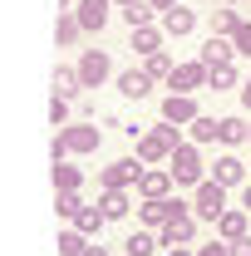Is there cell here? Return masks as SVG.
I'll return each mask as SVG.
<instances>
[{
  "label": "cell",
  "instance_id": "6da1fadb",
  "mask_svg": "<svg viewBox=\"0 0 251 256\" xmlns=\"http://www.w3.org/2000/svg\"><path fill=\"white\" fill-rule=\"evenodd\" d=\"M178 148H182L178 124H158L153 133H143V138H138V158H143V162H162V158H172Z\"/></svg>",
  "mask_w": 251,
  "mask_h": 256
},
{
  "label": "cell",
  "instance_id": "7a4b0ae2",
  "mask_svg": "<svg viewBox=\"0 0 251 256\" xmlns=\"http://www.w3.org/2000/svg\"><path fill=\"white\" fill-rule=\"evenodd\" d=\"M168 162H172L168 172H172V182H178V188H202V158H197V148H188V143H182Z\"/></svg>",
  "mask_w": 251,
  "mask_h": 256
},
{
  "label": "cell",
  "instance_id": "3957f363",
  "mask_svg": "<svg viewBox=\"0 0 251 256\" xmlns=\"http://www.w3.org/2000/svg\"><path fill=\"white\" fill-rule=\"evenodd\" d=\"M143 172H148V168H138V158H118L114 168H104V172H98V182H104L108 192H124L128 182H138Z\"/></svg>",
  "mask_w": 251,
  "mask_h": 256
},
{
  "label": "cell",
  "instance_id": "277c9868",
  "mask_svg": "<svg viewBox=\"0 0 251 256\" xmlns=\"http://www.w3.org/2000/svg\"><path fill=\"white\" fill-rule=\"evenodd\" d=\"M222 212H226V188H222L217 178H212V182H202V188H197V217L217 222Z\"/></svg>",
  "mask_w": 251,
  "mask_h": 256
},
{
  "label": "cell",
  "instance_id": "5b68a950",
  "mask_svg": "<svg viewBox=\"0 0 251 256\" xmlns=\"http://www.w3.org/2000/svg\"><path fill=\"white\" fill-rule=\"evenodd\" d=\"M148 226H168L172 217H188V207L182 202H168V197H158V202H143V212H138Z\"/></svg>",
  "mask_w": 251,
  "mask_h": 256
},
{
  "label": "cell",
  "instance_id": "8992f818",
  "mask_svg": "<svg viewBox=\"0 0 251 256\" xmlns=\"http://www.w3.org/2000/svg\"><path fill=\"white\" fill-rule=\"evenodd\" d=\"M207 79H212V69L197 60V64H178L168 84H172V89H207Z\"/></svg>",
  "mask_w": 251,
  "mask_h": 256
},
{
  "label": "cell",
  "instance_id": "52a82bcc",
  "mask_svg": "<svg viewBox=\"0 0 251 256\" xmlns=\"http://www.w3.org/2000/svg\"><path fill=\"white\" fill-rule=\"evenodd\" d=\"M79 74H84V89H98V84L108 79V54H104V50H89V54L79 60Z\"/></svg>",
  "mask_w": 251,
  "mask_h": 256
},
{
  "label": "cell",
  "instance_id": "ba28073f",
  "mask_svg": "<svg viewBox=\"0 0 251 256\" xmlns=\"http://www.w3.org/2000/svg\"><path fill=\"white\" fill-rule=\"evenodd\" d=\"M232 54H236L232 34H212V40L202 44V64H207V69H217V64H232Z\"/></svg>",
  "mask_w": 251,
  "mask_h": 256
},
{
  "label": "cell",
  "instance_id": "9c48e42d",
  "mask_svg": "<svg viewBox=\"0 0 251 256\" xmlns=\"http://www.w3.org/2000/svg\"><path fill=\"white\" fill-rule=\"evenodd\" d=\"M60 143H64V153H94L98 148V128H64Z\"/></svg>",
  "mask_w": 251,
  "mask_h": 256
},
{
  "label": "cell",
  "instance_id": "30bf717a",
  "mask_svg": "<svg viewBox=\"0 0 251 256\" xmlns=\"http://www.w3.org/2000/svg\"><path fill=\"white\" fill-rule=\"evenodd\" d=\"M118 94H124V98H138V104H143V98L153 94V79H148L143 69H128V74H118Z\"/></svg>",
  "mask_w": 251,
  "mask_h": 256
},
{
  "label": "cell",
  "instance_id": "8fae6325",
  "mask_svg": "<svg viewBox=\"0 0 251 256\" xmlns=\"http://www.w3.org/2000/svg\"><path fill=\"white\" fill-rule=\"evenodd\" d=\"M192 232H197V226H192V217H172V222L162 226V242H158V246L178 252V246H188V242H192Z\"/></svg>",
  "mask_w": 251,
  "mask_h": 256
},
{
  "label": "cell",
  "instance_id": "7c38bea8",
  "mask_svg": "<svg viewBox=\"0 0 251 256\" xmlns=\"http://www.w3.org/2000/svg\"><path fill=\"white\" fill-rule=\"evenodd\" d=\"M192 118H197V104L188 94H172L162 104V124H192Z\"/></svg>",
  "mask_w": 251,
  "mask_h": 256
},
{
  "label": "cell",
  "instance_id": "4fadbf2b",
  "mask_svg": "<svg viewBox=\"0 0 251 256\" xmlns=\"http://www.w3.org/2000/svg\"><path fill=\"white\" fill-rule=\"evenodd\" d=\"M162 30H168V34H178V40H182V34H192V30H197V15H192L188 5H172V10L162 15Z\"/></svg>",
  "mask_w": 251,
  "mask_h": 256
},
{
  "label": "cell",
  "instance_id": "5bb4252c",
  "mask_svg": "<svg viewBox=\"0 0 251 256\" xmlns=\"http://www.w3.org/2000/svg\"><path fill=\"white\" fill-rule=\"evenodd\" d=\"M79 25L84 30H104L108 25V0H79Z\"/></svg>",
  "mask_w": 251,
  "mask_h": 256
},
{
  "label": "cell",
  "instance_id": "9a60e30c",
  "mask_svg": "<svg viewBox=\"0 0 251 256\" xmlns=\"http://www.w3.org/2000/svg\"><path fill=\"white\" fill-rule=\"evenodd\" d=\"M168 188H172V172H143V178H138V192H143V197H148V202H158V197H168Z\"/></svg>",
  "mask_w": 251,
  "mask_h": 256
},
{
  "label": "cell",
  "instance_id": "2e32d148",
  "mask_svg": "<svg viewBox=\"0 0 251 256\" xmlns=\"http://www.w3.org/2000/svg\"><path fill=\"white\" fill-rule=\"evenodd\" d=\"M217 232H222V242H242L246 236V212H222Z\"/></svg>",
  "mask_w": 251,
  "mask_h": 256
},
{
  "label": "cell",
  "instance_id": "e0dca14e",
  "mask_svg": "<svg viewBox=\"0 0 251 256\" xmlns=\"http://www.w3.org/2000/svg\"><path fill=\"white\" fill-rule=\"evenodd\" d=\"M84 89V74L79 69H54V98H74Z\"/></svg>",
  "mask_w": 251,
  "mask_h": 256
},
{
  "label": "cell",
  "instance_id": "ac0fdd59",
  "mask_svg": "<svg viewBox=\"0 0 251 256\" xmlns=\"http://www.w3.org/2000/svg\"><path fill=\"white\" fill-rule=\"evenodd\" d=\"M242 178H246V168H242L236 158H217V182L222 188H236Z\"/></svg>",
  "mask_w": 251,
  "mask_h": 256
},
{
  "label": "cell",
  "instance_id": "d6986e66",
  "mask_svg": "<svg viewBox=\"0 0 251 256\" xmlns=\"http://www.w3.org/2000/svg\"><path fill=\"white\" fill-rule=\"evenodd\" d=\"M98 207H104V217H108V222H124V217H128V197H124V192H104V202H98Z\"/></svg>",
  "mask_w": 251,
  "mask_h": 256
},
{
  "label": "cell",
  "instance_id": "ffe728a7",
  "mask_svg": "<svg viewBox=\"0 0 251 256\" xmlns=\"http://www.w3.org/2000/svg\"><path fill=\"white\" fill-rule=\"evenodd\" d=\"M79 182H84V172H79V168H69V162H54V188H60V192H74Z\"/></svg>",
  "mask_w": 251,
  "mask_h": 256
},
{
  "label": "cell",
  "instance_id": "44dd1931",
  "mask_svg": "<svg viewBox=\"0 0 251 256\" xmlns=\"http://www.w3.org/2000/svg\"><path fill=\"white\" fill-rule=\"evenodd\" d=\"M133 50H138V54H158V30L153 25H138V30H133Z\"/></svg>",
  "mask_w": 251,
  "mask_h": 256
},
{
  "label": "cell",
  "instance_id": "7402d4cb",
  "mask_svg": "<svg viewBox=\"0 0 251 256\" xmlns=\"http://www.w3.org/2000/svg\"><path fill=\"white\" fill-rule=\"evenodd\" d=\"M84 252H89L84 232H60V256H84Z\"/></svg>",
  "mask_w": 251,
  "mask_h": 256
},
{
  "label": "cell",
  "instance_id": "603a6c76",
  "mask_svg": "<svg viewBox=\"0 0 251 256\" xmlns=\"http://www.w3.org/2000/svg\"><path fill=\"white\" fill-rule=\"evenodd\" d=\"M79 30H84V25H79V15H60L54 40H60V44H74V40H79Z\"/></svg>",
  "mask_w": 251,
  "mask_h": 256
},
{
  "label": "cell",
  "instance_id": "cb8c5ba5",
  "mask_svg": "<svg viewBox=\"0 0 251 256\" xmlns=\"http://www.w3.org/2000/svg\"><path fill=\"white\" fill-rule=\"evenodd\" d=\"M153 246H158V242L148 236V232H133V236L124 242V252H128V256H153Z\"/></svg>",
  "mask_w": 251,
  "mask_h": 256
},
{
  "label": "cell",
  "instance_id": "d4e9b609",
  "mask_svg": "<svg viewBox=\"0 0 251 256\" xmlns=\"http://www.w3.org/2000/svg\"><path fill=\"white\" fill-rule=\"evenodd\" d=\"M192 138L197 143H212V138H222V124L217 118H192Z\"/></svg>",
  "mask_w": 251,
  "mask_h": 256
},
{
  "label": "cell",
  "instance_id": "484cf974",
  "mask_svg": "<svg viewBox=\"0 0 251 256\" xmlns=\"http://www.w3.org/2000/svg\"><path fill=\"white\" fill-rule=\"evenodd\" d=\"M236 25H242L236 10H217V15H212V34H236Z\"/></svg>",
  "mask_w": 251,
  "mask_h": 256
},
{
  "label": "cell",
  "instance_id": "4316f807",
  "mask_svg": "<svg viewBox=\"0 0 251 256\" xmlns=\"http://www.w3.org/2000/svg\"><path fill=\"white\" fill-rule=\"evenodd\" d=\"M143 74H148V79H172V60L158 50V54H148V69H143Z\"/></svg>",
  "mask_w": 251,
  "mask_h": 256
},
{
  "label": "cell",
  "instance_id": "83f0119b",
  "mask_svg": "<svg viewBox=\"0 0 251 256\" xmlns=\"http://www.w3.org/2000/svg\"><path fill=\"white\" fill-rule=\"evenodd\" d=\"M232 84H236V69H232V64H217V69H212V79H207V89H232Z\"/></svg>",
  "mask_w": 251,
  "mask_h": 256
},
{
  "label": "cell",
  "instance_id": "f1b7e54d",
  "mask_svg": "<svg viewBox=\"0 0 251 256\" xmlns=\"http://www.w3.org/2000/svg\"><path fill=\"white\" fill-rule=\"evenodd\" d=\"M242 138H251V128L242 118H222V143H242Z\"/></svg>",
  "mask_w": 251,
  "mask_h": 256
},
{
  "label": "cell",
  "instance_id": "f546056e",
  "mask_svg": "<svg viewBox=\"0 0 251 256\" xmlns=\"http://www.w3.org/2000/svg\"><path fill=\"white\" fill-rule=\"evenodd\" d=\"M74 222H79V232H98V226L108 222V217H104V207H84V212H79Z\"/></svg>",
  "mask_w": 251,
  "mask_h": 256
},
{
  "label": "cell",
  "instance_id": "4dcf8cb0",
  "mask_svg": "<svg viewBox=\"0 0 251 256\" xmlns=\"http://www.w3.org/2000/svg\"><path fill=\"white\" fill-rule=\"evenodd\" d=\"M124 20L133 25V30H138V25H148V20H153V10H148V5L138 0V5H128V10H124Z\"/></svg>",
  "mask_w": 251,
  "mask_h": 256
},
{
  "label": "cell",
  "instance_id": "1f68e13d",
  "mask_svg": "<svg viewBox=\"0 0 251 256\" xmlns=\"http://www.w3.org/2000/svg\"><path fill=\"white\" fill-rule=\"evenodd\" d=\"M54 207H60V217H79V212H84V202H79L74 192H60V202H54Z\"/></svg>",
  "mask_w": 251,
  "mask_h": 256
},
{
  "label": "cell",
  "instance_id": "d6a6232c",
  "mask_svg": "<svg viewBox=\"0 0 251 256\" xmlns=\"http://www.w3.org/2000/svg\"><path fill=\"white\" fill-rule=\"evenodd\" d=\"M232 44H236V54H251V25H246V20L236 25V34H232Z\"/></svg>",
  "mask_w": 251,
  "mask_h": 256
},
{
  "label": "cell",
  "instance_id": "836d02e7",
  "mask_svg": "<svg viewBox=\"0 0 251 256\" xmlns=\"http://www.w3.org/2000/svg\"><path fill=\"white\" fill-rule=\"evenodd\" d=\"M50 118L64 128V118H69V98H54V104H50Z\"/></svg>",
  "mask_w": 251,
  "mask_h": 256
},
{
  "label": "cell",
  "instance_id": "e575fe53",
  "mask_svg": "<svg viewBox=\"0 0 251 256\" xmlns=\"http://www.w3.org/2000/svg\"><path fill=\"white\" fill-rule=\"evenodd\" d=\"M197 256H232V246H222V242H212V246H202Z\"/></svg>",
  "mask_w": 251,
  "mask_h": 256
},
{
  "label": "cell",
  "instance_id": "d590c367",
  "mask_svg": "<svg viewBox=\"0 0 251 256\" xmlns=\"http://www.w3.org/2000/svg\"><path fill=\"white\" fill-rule=\"evenodd\" d=\"M232 256H251V236H242V242H232Z\"/></svg>",
  "mask_w": 251,
  "mask_h": 256
},
{
  "label": "cell",
  "instance_id": "8d00e7d4",
  "mask_svg": "<svg viewBox=\"0 0 251 256\" xmlns=\"http://www.w3.org/2000/svg\"><path fill=\"white\" fill-rule=\"evenodd\" d=\"M242 104H246V108H251V79H246V84H242Z\"/></svg>",
  "mask_w": 251,
  "mask_h": 256
},
{
  "label": "cell",
  "instance_id": "74e56055",
  "mask_svg": "<svg viewBox=\"0 0 251 256\" xmlns=\"http://www.w3.org/2000/svg\"><path fill=\"white\" fill-rule=\"evenodd\" d=\"M153 5H158V10H172V5H178V0H153Z\"/></svg>",
  "mask_w": 251,
  "mask_h": 256
},
{
  "label": "cell",
  "instance_id": "f35d334b",
  "mask_svg": "<svg viewBox=\"0 0 251 256\" xmlns=\"http://www.w3.org/2000/svg\"><path fill=\"white\" fill-rule=\"evenodd\" d=\"M84 256H108V252H104V246H89V252H84Z\"/></svg>",
  "mask_w": 251,
  "mask_h": 256
},
{
  "label": "cell",
  "instance_id": "ab89813d",
  "mask_svg": "<svg viewBox=\"0 0 251 256\" xmlns=\"http://www.w3.org/2000/svg\"><path fill=\"white\" fill-rule=\"evenodd\" d=\"M242 202H246V212H251V188H246V192H242Z\"/></svg>",
  "mask_w": 251,
  "mask_h": 256
},
{
  "label": "cell",
  "instance_id": "60d3db41",
  "mask_svg": "<svg viewBox=\"0 0 251 256\" xmlns=\"http://www.w3.org/2000/svg\"><path fill=\"white\" fill-rule=\"evenodd\" d=\"M118 5H124V10H128V5H138V0H118Z\"/></svg>",
  "mask_w": 251,
  "mask_h": 256
},
{
  "label": "cell",
  "instance_id": "b9f144b4",
  "mask_svg": "<svg viewBox=\"0 0 251 256\" xmlns=\"http://www.w3.org/2000/svg\"><path fill=\"white\" fill-rule=\"evenodd\" d=\"M236 5H242V0H236Z\"/></svg>",
  "mask_w": 251,
  "mask_h": 256
}]
</instances>
